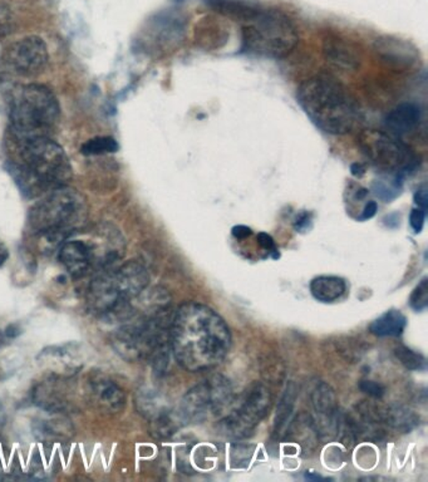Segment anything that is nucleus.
I'll return each mask as SVG.
<instances>
[{"mask_svg": "<svg viewBox=\"0 0 428 482\" xmlns=\"http://www.w3.org/2000/svg\"><path fill=\"white\" fill-rule=\"evenodd\" d=\"M117 289L125 301H134L150 284V274L140 262L131 261L112 269Z\"/></svg>", "mask_w": 428, "mask_h": 482, "instance_id": "15", "label": "nucleus"}, {"mask_svg": "<svg viewBox=\"0 0 428 482\" xmlns=\"http://www.w3.org/2000/svg\"><path fill=\"white\" fill-rule=\"evenodd\" d=\"M325 55L326 62L341 70L353 71L359 66L357 52L341 39L325 40Z\"/></svg>", "mask_w": 428, "mask_h": 482, "instance_id": "21", "label": "nucleus"}, {"mask_svg": "<svg viewBox=\"0 0 428 482\" xmlns=\"http://www.w3.org/2000/svg\"><path fill=\"white\" fill-rule=\"evenodd\" d=\"M3 425V411L0 409V428H2Z\"/></svg>", "mask_w": 428, "mask_h": 482, "instance_id": "41", "label": "nucleus"}, {"mask_svg": "<svg viewBox=\"0 0 428 482\" xmlns=\"http://www.w3.org/2000/svg\"><path fill=\"white\" fill-rule=\"evenodd\" d=\"M49 60L45 39L38 36L24 37L9 47L7 62L21 76H35L42 72Z\"/></svg>", "mask_w": 428, "mask_h": 482, "instance_id": "10", "label": "nucleus"}, {"mask_svg": "<svg viewBox=\"0 0 428 482\" xmlns=\"http://www.w3.org/2000/svg\"><path fill=\"white\" fill-rule=\"evenodd\" d=\"M9 119L15 140L49 137L60 122V102L45 86H18L9 100Z\"/></svg>", "mask_w": 428, "mask_h": 482, "instance_id": "5", "label": "nucleus"}, {"mask_svg": "<svg viewBox=\"0 0 428 482\" xmlns=\"http://www.w3.org/2000/svg\"><path fill=\"white\" fill-rule=\"evenodd\" d=\"M359 389L363 394L368 395L369 397L382 398L386 394V387L381 383L374 381H360Z\"/></svg>", "mask_w": 428, "mask_h": 482, "instance_id": "31", "label": "nucleus"}, {"mask_svg": "<svg viewBox=\"0 0 428 482\" xmlns=\"http://www.w3.org/2000/svg\"><path fill=\"white\" fill-rule=\"evenodd\" d=\"M375 420L381 425L390 426L397 431L408 432L420 423V417L414 411L401 404H390V406H377L374 404Z\"/></svg>", "mask_w": 428, "mask_h": 482, "instance_id": "18", "label": "nucleus"}, {"mask_svg": "<svg viewBox=\"0 0 428 482\" xmlns=\"http://www.w3.org/2000/svg\"><path fill=\"white\" fill-rule=\"evenodd\" d=\"M298 102L314 125L329 135H346L359 120L352 96L331 76L307 79L298 89Z\"/></svg>", "mask_w": 428, "mask_h": 482, "instance_id": "3", "label": "nucleus"}, {"mask_svg": "<svg viewBox=\"0 0 428 482\" xmlns=\"http://www.w3.org/2000/svg\"><path fill=\"white\" fill-rule=\"evenodd\" d=\"M171 352L187 372L215 369L232 347V332L218 312L200 303H185L172 315Z\"/></svg>", "mask_w": 428, "mask_h": 482, "instance_id": "1", "label": "nucleus"}, {"mask_svg": "<svg viewBox=\"0 0 428 482\" xmlns=\"http://www.w3.org/2000/svg\"><path fill=\"white\" fill-rule=\"evenodd\" d=\"M284 437L285 440L300 445L301 453H312L319 438L313 417L307 413L295 417L289 422Z\"/></svg>", "mask_w": 428, "mask_h": 482, "instance_id": "19", "label": "nucleus"}, {"mask_svg": "<svg viewBox=\"0 0 428 482\" xmlns=\"http://www.w3.org/2000/svg\"><path fill=\"white\" fill-rule=\"evenodd\" d=\"M2 21H0V24H2Z\"/></svg>", "mask_w": 428, "mask_h": 482, "instance_id": "42", "label": "nucleus"}, {"mask_svg": "<svg viewBox=\"0 0 428 482\" xmlns=\"http://www.w3.org/2000/svg\"><path fill=\"white\" fill-rule=\"evenodd\" d=\"M234 449L235 450L232 451V455H236V457L232 456V461L238 462V468L242 466V463H245L246 465V463H249V461H251V455H252V449H254V447L234 446Z\"/></svg>", "mask_w": 428, "mask_h": 482, "instance_id": "32", "label": "nucleus"}, {"mask_svg": "<svg viewBox=\"0 0 428 482\" xmlns=\"http://www.w3.org/2000/svg\"><path fill=\"white\" fill-rule=\"evenodd\" d=\"M119 144L110 136H97L86 141L81 146V154L85 156H101V154H116Z\"/></svg>", "mask_w": 428, "mask_h": 482, "instance_id": "28", "label": "nucleus"}, {"mask_svg": "<svg viewBox=\"0 0 428 482\" xmlns=\"http://www.w3.org/2000/svg\"><path fill=\"white\" fill-rule=\"evenodd\" d=\"M272 403L269 389L261 383H252L243 395L238 407L218 422V428L233 440L251 437L259 423L269 413Z\"/></svg>", "mask_w": 428, "mask_h": 482, "instance_id": "8", "label": "nucleus"}, {"mask_svg": "<svg viewBox=\"0 0 428 482\" xmlns=\"http://www.w3.org/2000/svg\"><path fill=\"white\" fill-rule=\"evenodd\" d=\"M300 42L298 29L285 14L278 11L260 12L243 27V47L251 54L282 60L294 51Z\"/></svg>", "mask_w": 428, "mask_h": 482, "instance_id": "6", "label": "nucleus"}, {"mask_svg": "<svg viewBox=\"0 0 428 482\" xmlns=\"http://www.w3.org/2000/svg\"><path fill=\"white\" fill-rule=\"evenodd\" d=\"M407 320L402 312L391 309L372 321L369 332L375 337H399L405 332Z\"/></svg>", "mask_w": 428, "mask_h": 482, "instance_id": "25", "label": "nucleus"}, {"mask_svg": "<svg viewBox=\"0 0 428 482\" xmlns=\"http://www.w3.org/2000/svg\"><path fill=\"white\" fill-rule=\"evenodd\" d=\"M206 4L224 17L243 21L252 20L260 12V7L249 0H206Z\"/></svg>", "mask_w": 428, "mask_h": 482, "instance_id": "22", "label": "nucleus"}, {"mask_svg": "<svg viewBox=\"0 0 428 482\" xmlns=\"http://www.w3.org/2000/svg\"><path fill=\"white\" fill-rule=\"evenodd\" d=\"M33 434L45 444H61L72 440L75 428L66 413L47 412L33 423Z\"/></svg>", "mask_w": 428, "mask_h": 482, "instance_id": "16", "label": "nucleus"}, {"mask_svg": "<svg viewBox=\"0 0 428 482\" xmlns=\"http://www.w3.org/2000/svg\"><path fill=\"white\" fill-rule=\"evenodd\" d=\"M8 171L21 193L37 199L61 187H67L73 176L69 154L51 137L15 140Z\"/></svg>", "mask_w": 428, "mask_h": 482, "instance_id": "2", "label": "nucleus"}, {"mask_svg": "<svg viewBox=\"0 0 428 482\" xmlns=\"http://www.w3.org/2000/svg\"><path fill=\"white\" fill-rule=\"evenodd\" d=\"M310 222V215L308 212H303L298 216L297 220L294 222L295 230L301 231L306 230L308 224Z\"/></svg>", "mask_w": 428, "mask_h": 482, "instance_id": "37", "label": "nucleus"}, {"mask_svg": "<svg viewBox=\"0 0 428 482\" xmlns=\"http://www.w3.org/2000/svg\"><path fill=\"white\" fill-rule=\"evenodd\" d=\"M307 480L312 481H325L326 478H322L320 475L314 474V472H307L306 474Z\"/></svg>", "mask_w": 428, "mask_h": 482, "instance_id": "40", "label": "nucleus"}, {"mask_svg": "<svg viewBox=\"0 0 428 482\" xmlns=\"http://www.w3.org/2000/svg\"><path fill=\"white\" fill-rule=\"evenodd\" d=\"M310 293L314 298L322 303H333L346 295V280L340 277H331V275H322L316 278L310 283Z\"/></svg>", "mask_w": 428, "mask_h": 482, "instance_id": "23", "label": "nucleus"}, {"mask_svg": "<svg viewBox=\"0 0 428 482\" xmlns=\"http://www.w3.org/2000/svg\"><path fill=\"white\" fill-rule=\"evenodd\" d=\"M427 187H421L418 188L417 191H416L415 194V203L417 204L418 206H420V209L426 210L427 209Z\"/></svg>", "mask_w": 428, "mask_h": 482, "instance_id": "35", "label": "nucleus"}, {"mask_svg": "<svg viewBox=\"0 0 428 482\" xmlns=\"http://www.w3.org/2000/svg\"><path fill=\"white\" fill-rule=\"evenodd\" d=\"M258 243L261 248L268 250L274 259L279 258L278 249H276V241L269 234L260 233L258 235Z\"/></svg>", "mask_w": 428, "mask_h": 482, "instance_id": "33", "label": "nucleus"}, {"mask_svg": "<svg viewBox=\"0 0 428 482\" xmlns=\"http://www.w3.org/2000/svg\"><path fill=\"white\" fill-rule=\"evenodd\" d=\"M9 258V252L7 249V246L4 245V244L0 241V267H3V265L7 262Z\"/></svg>", "mask_w": 428, "mask_h": 482, "instance_id": "39", "label": "nucleus"}, {"mask_svg": "<svg viewBox=\"0 0 428 482\" xmlns=\"http://www.w3.org/2000/svg\"><path fill=\"white\" fill-rule=\"evenodd\" d=\"M424 219H426V210H412L411 216H409V224H411L415 233H421L422 229H424Z\"/></svg>", "mask_w": 428, "mask_h": 482, "instance_id": "34", "label": "nucleus"}, {"mask_svg": "<svg viewBox=\"0 0 428 482\" xmlns=\"http://www.w3.org/2000/svg\"><path fill=\"white\" fill-rule=\"evenodd\" d=\"M409 305L416 312L426 311L428 307V279L424 278L416 287L411 296H409Z\"/></svg>", "mask_w": 428, "mask_h": 482, "instance_id": "30", "label": "nucleus"}, {"mask_svg": "<svg viewBox=\"0 0 428 482\" xmlns=\"http://www.w3.org/2000/svg\"><path fill=\"white\" fill-rule=\"evenodd\" d=\"M151 42L159 49H174L183 43L186 34V20L175 11L161 12L150 21Z\"/></svg>", "mask_w": 428, "mask_h": 482, "instance_id": "12", "label": "nucleus"}, {"mask_svg": "<svg viewBox=\"0 0 428 482\" xmlns=\"http://www.w3.org/2000/svg\"><path fill=\"white\" fill-rule=\"evenodd\" d=\"M225 32L223 24L212 17H206L200 21L199 26H196V37L200 42L215 43V47H218L217 40H224Z\"/></svg>", "mask_w": 428, "mask_h": 482, "instance_id": "27", "label": "nucleus"}, {"mask_svg": "<svg viewBox=\"0 0 428 482\" xmlns=\"http://www.w3.org/2000/svg\"><path fill=\"white\" fill-rule=\"evenodd\" d=\"M394 354H396L397 360L401 362L402 366L408 370H424L427 369L426 357L418 353V352L405 347V345H399V347L394 349Z\"/></svg>", "mask_w": 428, "mask_h": 482, "instance_id": "29", "label": "nucleus"}, {"mask_svg": "<svg viewBox=\"0 0 428 482\" xmlns=\"http://www.w3.org/2000/svg\"><path fill=\"white\" fill-rule=\"evenodd\" d=\"M233 400V386L229 379L220 375L212 376L184 395L177 413L183 425L204 422L209 417L220 415Z\"/></svg>", "mask_w": 428, "mask_h": 482, "instance_id": "7", "label": "nucleus"}, {"mask_svg": "<svg viewBox=\"0 0 428 482\" xmlns=\"http://www.w3.org/2000/svg\"><path fill=\"white\" fill-rule=\"evenodd\" d=\"M421 120V110L415 104H402L393 108L384 119L386 128L393 136L407 135L417 128Z\"/></svg>", "mask_w": 428, "mask_h": 482, "instance_id": "20", "label": "nucleus"}, {"mask_svg": "<svg viewBox=\"0 0 428 482\" xmlns=\"http://www.w3.org/2000/svg\"><path fill=\"white\" fill-rule=\"evenodd\" d=\"M87 395L89 401L103 412H119L126 404V395L123 389L103 373H95L89 377Z\"/></svg>", "mask_w": 428, "mask_h": 482, "instance_id": "13", "label": "nucleus"}, {"mask_svg": "<svg viewBox=\"0 0 428 482\" xmlns=\"http://www.w3.org/2000/svg\"><path fill=\"white\" fill-rule=\"evenodd\" d=\"M251 229L244 227V225H238V227L233 229V235L236 239H245V237H251Z\"/></svg>", "mask_w": 428, "mask_h": 482, "instance_id": "38", "label": "nucleus"}, {"mask_svg": "<svg viewBox=\"0 0 428 482\" xmlns=\"http://www.w3.org/2000/svg\"><path fill=\"white\" fill-rule=\"evenodd\" d=\"M313 410L316 412L317 431L320 438H333L340 434V407L334 389L322 382L316 386L310 395Z\"/></svg>", "mask_w": 428, "mask_h": 482, "instance_id": "11", "label": "nucleus"}, {"mask_svg": "<svg viewBox=\"0 0 428 482\" xmlns=\"http://www.w3.org/2000/svg\"><path fill=\"white\" fill-rule=\"evenodd\" d=\"M62 377L52 376L48 381L37 386L33 400L45 412L66 413L70 409V400L64 388H62Z\"/></svg>", "mask_w": 428, "mask_h": 482, "instance_id": "17", "label": "nucleus"}, {"mask_svg": "<svg viewBox=\"0 0 428 482\" xmlns=\"http://www.w3.org/2000/svg\"><path fill=\"white\" fill-rule=\"evenodd\" d=\"M58 258L70 277L76 279L95 271L94 259H92L91 250L85 237L82 239L67 237L62 243Z\"/></svg>", "mask_w": 428, "mask_h": 482, "instance_id": "14", "label": "nucleus"}, {"mask_svg": "<svg viewBox=\"0 0 428 482\" xmlns=\"http://www.w3.org/2000/svg\"><path fill=\"white\" fill-rule=\"evenodd\" d=\"M378 206L374 201H369L367 205L363 209L362 215H360V220H369V219L374 218L375 212H377Z\"/></svg>", "mask_w": 428, "mask_h": 482, "instance_id": "36", "label": "nucleus"}, {"mask_svg": "<svg viewBox=\"0 0 428 482\" xmlns=\"http://www.w3.org/2000/svg\"><path fill=\"white\" fill-rule=\"evenodd\" d=\"M136 406L141 415L146 417L150 422L168 415L172 411L163 395L150 388L141 389L138 392Z\"/></svg>", "mask_w": 428, "mask_h": 482, "instance_id": "24", "label": "nucleus"}, {"mask_svg": "<svg viewBox=\"0 0 428 482\" xmlns=\"http://www.w3.org/2000/svg\"><path fill=\"white\" fill-rule=\"evenodd\" d=\"M88 204L75 188L61 187L43 195L28 215V228L49 249L62 245L87 221Z\"/></svg>", "mask_w": 428, "mask_h": 482, "instance_id": "4", "label": "nucleus"}, {"mask_svg": "<svg viewBox=\"0 0 428 482\" xmlns=\"http://www.w3.org/2000/svg\"><path fill=\"white\" fill-rule=\"evenodd\" d=\"M359 147L375 168L384 172L402 174L417 165L414 151L393 135L367 129L360 135Z\"/></svg>", "mask_w": 428, "mask_h": 482, "instance_id": "9", "label": "nucleus"}, {"mask_svg": "<svg viewBox=\"0 0 428 482\" xmlns=\"http://www.w3.org/2000/svg\"><path fill=\"white\" fill-rule=\"evenodd\" d=\"M298 389L294 383L291 382L286 387L284 395L280 398L276 407V421H274V435L280 436L288 428L294 412L295 401H297Z\"/></svg>", "mask_w": 428, "mask_h": 482, "instance_id": "26", "label": "nucleus"}]
</instances>
